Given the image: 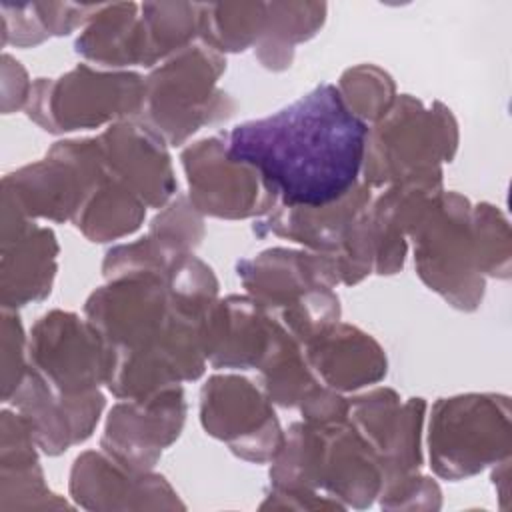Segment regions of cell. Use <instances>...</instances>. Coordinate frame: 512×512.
<instances>
[{
	"instance_id": "obj_15",
	"label": "cell",
	"mask_w": 512,
	"mask_h": 512,
	"mask_svg": "<svg viewBox=\"0 0 512 512\" xmlns=\"http://www.w3.org/2000/svg\"><path fill=\"white\" fill-rule=\"evenodd\" d=\"M368 202L370 188L358 184L352 192L332 204L312 208L282 206L262 226H266V232L296 240L310 248L336 252L354 220L368 208Z\"/></svg>"
},
{
	"instance_id": "obj_3",
	"label": "cell",
	"mask_w": 512,
	"mask_h": 512,
	"mask_svg": "<svg viewBox=\"0 0 512 512\" xmlns=\"http://www.w3.org/2000/svg\"><path fill=\"white\" fill-rule=\"evenodd\" d=\"M470 210L466 198L438 192L408 232L414 240V264L420 278L462 310H474L484 294Z\"/></svg>"
},
{
	"instance_id": "obj_1",
	"label": "cell",
	"mask_w": 512,
	"mask_h": 512,
	"mask_svg": "<svg viewBox=\"0 0 512 512\" xmlns=\"http://www.w3.org/2000/svg\"><path fill=\"white\" fill-rule=\"evenodd\" d=\"M368 124L334 84H320L290 106L234 126L226 150L252 166L288 208L332 204L358 186Z\"/></svg>"
},
{
	"instance_id": "obj_14",
	"label": "cell",
	"mask_w": 512,
	"mask_h": 512,
	"mask_svg": "<svg viewBox=\"0 0 512 512\" xmlns=\"http://www.w3.org/2000/svg\"><path fill=\"white\" fill-rule=\"evenodd\" d=\"M306 364L334 390H356L382 380L386 356L382 348L358 328L334 324L306 344Z\"/></svg>"
},
{
	"instance_id": "obj_12",
	"label": "cell",
	"mask_w": 512,
	"mask_h": 512,
	"mask_svg": "<svg viewBox=\"0 0 512 512\" xmlns=\"http://www.w3.org/2000/svg\"><path fill=\"white\" fill-rule=\"evenodd\" d=\"M238 276L266 310H286L316 288H332L338 278L334 256L274 248L238 262Z\"/></svg>"
},
{
	"instance_id": "obj_19",
	"label": "cell",
	"mask_w": 512,
	"mask_h": 512,
	"mask_svg": "<svg viewBox=\"0 0 512 512\" xmlns=\"http://www.w3.org/2000/svg\"><path fill=\"white\" fill-rule=\"evenodd\" d=\"M326 16V4L274 2L266 4V28L260 36L258 50L262 62L270 68L288 66L292 46L316 34Z\"/></svg>"
},
{
	"instance_id": "obj_9",
	"label": "cell",
	"mask_w": 512,
	"mask_h": 512,
	"mask_svg": "<svg viewBox=\"0 0 512 512\" xmlns=\"http://www.w3.org/2000/svg\"><path fill=\"white\" fill-rule=\"evenodd\" d=\"M202 426L246 460L278 456L284 436L274 410L246 378L212 376L202 388Z\"/></svg>"
},
{
	"instance_id": "obj_10",
	"label": "cell",
	"mask_w": 512,
	"mask_h": 512,
	"mask_svg": "<svg viewBox=\"0 0 512 512\" xmlns=\"http://www.w3.org/2000/svg\"><path fill=\"white\" fill-rule=\"evenodd\" d=\"M184 414V394L176 384L116 404L102 438L104 452L132 472H146L162 448L178 438Z\"/></svg>"
},
{
	"instance_id": "obj_22",
	"label": "cell",
	"mask_w": 512,
	"mask_h": 512,
	"mask_svg": "<svg viewBox=\"0 0 512 512\" xmlns=\"http://www.w3.org/2000/svg\"><path fill=\"white\" fill-rule=\"evenodd\" d=\"M470 226L478 272L508 278L510 236L506 218L494 206L482 204L470 210Z\"/></svg>"
},
{
	"instance_id": "obj_5",
	"label": "cell",
	"mask_w": 512,
	"mask_h": 512,
	"mask_svg": "<svg viewBox=\"0 0 512 512\" xmlns=\"http://www.w3.org/2000/svg\"><path fill=\"white\" fill-rule=\"evenodd\" d=\"M428 440L430 460L440 476L462 478L482 470L508 454V398L468 394L438 400Z\"/></svg>"
},
{
	"instance_id": "obj_20",
	"label": "cell",
	"mask_w": 512,
	"mask_h": 512,
	"mask_svg": "<svg viewBox=\"0 0 512 512\" xmlns=\"http://www.w3.org/2000/svg\"><path fill=\"white\" fill-rule=\"evenodd\" d=\"M148 64L190 46L198 32V4H140Z\"/></svg>"
},
{
	"instance_id": "obj_4",
	"label": "cell",
	"mask_w": 512,
	"mask_h": 512,
	"mask_svg": "<svg viewBox=\"0 0 512 512\" xmlns=\"http://www.w3.org/2000/svg\"><path fill=\"white\" fill-rule=\"evenodd\" d=\"M224 70L220 52L206 46H186L144 80L140 112L146 126L168 144H180L202 124L222 114V94L216 80Z\"/></svg>"
},
{
	"instance_id": "obj_7",
	"label": "cell",
	"mask_w": 512,
	"mask_h": 512,
	"mask_svg": "<svg viewBox=\"0 0 512 512\" xmlns=\"http://www.w3.org/2000/svg\"><path fill=\"white\" fill-rule=\"evenodd\" d=\"M28 354L32 370L60 396L94 392L112 368V350L94 326L60 310L34 326Z\"/></svg>"
},
{
	"instance_id": "obj_16",
	"label": "cell",
	"mask_w": 512,
	"mask_h": 512,
	"mask_svg": "<svg viewBox=\"0 0 512 512\" xmlns=\"http://www.w3.org/2000/svg\"><path fill=\"white\" fill-rule=\"evenodd\" d=\"M138 4H100L76 40V52L106 66L148 64V46Z\"/></svg>"
},
{
	"instance_id": "obj_13",
	"label": "cell",
	"mask_w": 512,
	"mask_h": 512,
	"mask_svg": "<svg viewBox=\"0 0 512 512\" xmlns=\"http://www.w3.org/2000/svg\"><path fill=\"white\" fill-rule=\"evenodd\" d=\"M14 216L16 226H4V234H14V240L4 238V306H22L50 294L58 254L52 230L30 224L16 208Z\"/></svg>"
},
{
	"instance_id": "obj_2",
	"label": "cell",
	"mask_w": 512,
	"mask_h": 512,
	"mask_svg": "<svg viewBox=\"0 0 512 512\" xmlns=\"http://www.w3.org/2000/svg\"><path fill=\"white\" fill-rule=\"evenodd\" d=\"M456 122L442 104L426 110L418 100L402 96L368 128L364 152V184L406 182L442 176L438 164L454 156Z\"/></svg>"
},
{
	"instance_id": "obj_18",
	"label": "cell",
	"mask_w": 512,
	"mask_h": 512,
	"mask_svg": "<svg viewBox=\"0 0 512 512\" xmlns=\"http://www.w3.org/2000/svg\"><path fill=\"white\" fill-rule=\"evenodd\" d=\"M266 28V4H198V34L216 52H240L256 44Z\"/></svg>"
},
{
	"instance_id": "obj_17",
	"label": "cell",
	"mask_w": 512,
	"mask_h": 512,
	"mask_svg": "<svg viewBox=\"0 0 512 512\" xmlns=\"http://www.w3.org/2000/svg\"><path fill=\"white\" fill-rule=\"evenodd\" d=\"M144 206L128 186L104 168L90 184L72 220L92 242H108L134 232L144 218Z\"/></svg>"
},
{
	"instance_id": "obj_8",
	"label": "cell",
	"mask_w": 512,
	"mask_h": 512,
	"mask_svg": "<svg viewBox=\"0 0 512 512\" xmlns=\"http://www.w3.org/2000/svg\"><path fill=\"white\" fill-rule=\"evenodd\" d=\"M182 164L190 184V202L198 212L246 218L268 212L276 202L252 166L228 156L226 138L212 136L188 146L182 152Z\"/></svg>"
},
{
	"instance_id": "obj_6",
	"label": "cell",
	"mask_w": 512,
	"mask_h": 512,
	"mask_svg": "<svg viewBox=\"0 0 512 512\" xmlns=\"http://www.w3.org/2000/svg\"><path fill=\"white\" fill-rule=\"evenodd\" d=\"M144 80L134 72H96L82 64L58 80L40 78L30 88V118L44 130L94 128L140 112Z\"/></svg>"
},
{
	"instance_id": "obj_21",
	"label": "cell",
	"mask_w": 512,
	"mask_h": 512,
	"mask_svg": "<svg viewBox=\"0 0 512 512\" xmlns=\"http://www.w3.org/2000/svg\"><path fill=\"white\" fill-rule=\"evenodd\" d=\"M338 92L360 120L378 122L392 106L394 84L386 72L364 64L344 72Z\"/></svg>"
},
{
	"instance_id": "obj_11",
	"label": "cell",
	"mask_w": 512,
	"mask_h": 512,
	"mask_svg": "<svg viewBox=\"0 0 512 512\" xmlns=\"http://www.w3.org/2000/svg\"><path fill=\"white\" fill-rule=\"evenodd\" d=\"M96 142L108 174L146 206H162L174 194L176 180L164 140L146 124H114Z\"/></svg>"
}]
</instances>
